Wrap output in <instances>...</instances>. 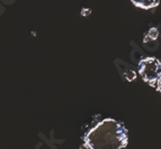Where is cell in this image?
<instances>
[{
	"label": "cell",
	"instance_id": "4",
	"mask_svg": "<svg viewBox=\"0 0 161 149\" xmlns=\"http://www.w3.org/2000/svg\"><path fill=\"white\" fill-rule=\"evenodd\" d=\"M159 36V32L157 28H151L147 34L144 35V43H150L152 40H156Z\"/></svg>",
	"mask_w": 161,
	"mask_h": 149
},
{
	"label": "cell",
	"instance_id": "1",
	"mask_svg": "<svg viewBox=\"0 0 161 149\" xmlns=\"http://www.w3.org/2000/svg\"><path fill=\"white\" fill-rule=\"evenodd\" d=\"M129 132L125 126L115 119L97 122L82 137L79 149H126Z\"/></svg>",
	"mask_w": 161,
	"mask_h": 149
},
{
	"label": "cell",
	"instance_id": "5",
	"mask_svg": "<svg viewBox=\"0 0 161 149\" xmlns=\"http://www.w3.org/2000/svg\"><path fill=\"white\" fill-rule=\"evenodd\" d=\"M156 88H157V90L159 91L161 93V76L158 79V81H157V84H156Z\"/></svg>",
	"mask_w": 161,
	"mask_h": 149
},
{
	"label": "cell",
	"instance_id": "2",
	"mask_svg": "<svg viewBox=\"0 0 161 149\" xmlns=\"http://www.w3.org/2000/svg\"><path fill=\"white\" fill-rule=\"evenodd\" d=\"M137 71L145 83L156 88L157 81L161 76V61L156 57H144L137 64Z\"/></svg>",
	"mask_w": 161,
	"mask_h": 149
},
{
	"label": "cell",
	"instance_id": "3",
	"mask_svg": "<svg viewBox=\"0 0 161 149\" xmlns=\"http://www.w3.org/2000/svg\"><path fill=\"white\" fill-rule=\"evenodd\" d=\"M132 3L133 5H135L136 7H139V8H142V9H151V8H154V7H157V6L159 5V1L158 0H152V1H148V0H141V1H135V0H133L132 1Z\"/></svg>",
	"mask_w": 161,
	"mask_h": 149
}]
</instances>
